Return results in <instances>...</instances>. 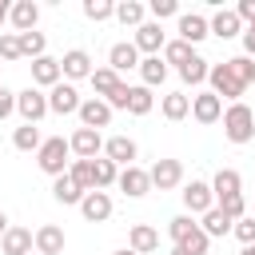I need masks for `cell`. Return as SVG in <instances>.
I'll return each mask as SVG.
<instances>
[{
  "label": "cell",
  "instance_id": "obj_1",
  "mask_svg": "<svg viewBox=\"0 0 255 255\" xmlns=\"http://www.w3.org/2000/svg\"><path fill=\"white\" fill-rule=\"evenodd\" d=\"M223 135H227V143H251L255 139V112L243 100L223 108Z\"/></svg>",
  "mask_w": 255,
  "mask_h": 255
},
{
  "label": "cell",
  "instance_id": "obj_2",
  "mask_svg": "<svg viewBox=\"0 0 255 255\" xmlns=\"http://www.w3.org/2000/svg\"><path fill=\"white\" fill-rule=\"evenodd\" d=\"M68 155H72L68 139H64V135H48V139L40 143V151H36V163H40L44 175L56 179V175H68V163H72Z\"/></svg>",
  "mask_w": 255,
  "mask_h": 255
},
{
  "label": "cell",
  "instance_id": "obj_3",
  "mask_svg": "<svg viewBox=\"0 0 255 255\" xmlns=\"http://www.w3.org/2000/svg\"><path fill=\"white\" fill-rule=\"evenodd\" d=\"M207 84H211V92H215L219 100H231V104H235V100L247 92V88L235 80V72L227 68V60H223V64H211V72H207Z\"/></svg>",
  "mask_w": 255,
  "mask_h": 255
},
{
  "label": "cell",
  "instance_id": "obj_4",
  "mask_svg": "<svg viewBox=\"0 0 255 255\" xmlns=\"http://www.w3.org/2000/svg\"><path fill=\"white\" fill-rule=\"evenodd\" d=\"M16 116H20L24 124H40V120L48 116V92H40V88L16 92Z\"/></svg>",
  "mask_w": 255,
  "mask_h": 255
},
{
  "label": "cell",
  "instance_id": "obj_5",
  "mask_svg": "<svg viewBox=\"0 0 255 255\" xmlns=\"http://www.w3.org/2000/svg\"><path fill=\"white\" fill-rule=\"evenodd\" d=\"M175 32H179L175 40H183V44H191V48H195V44H203V40L211 36V32H207V16H203V12H179V16H175Z\"/></svg>",
  "mask_w": 255,
  "mask_h": 255
},
{
  "label": "cell",
  "instance_id": "obj_6",
  "mask_svg": "<svg viewBox=\"0 0 255 255\" xmlns=\"http://www.w3.org/2000/svg\"><path fill=\"white\" fill-rule=\"evenodd\" d=\"M135 52L139 56H159L163 52V44H167V32H163V24H155V20H143L139 28H135Z\"/></svg>",
  "mask_w": 255,
  "mask_h": 255
},
{
  "label": "cell",
  "instance_id": "obj_7",
  "mask_svg": "<svg viewBox=\"0 0 255 255\" xmlns=\"http://www.w3.org/2000/svg\"><path fill=\"white\" fill-rule=\"evenodd\" d=\"M80 92H76V84H68V80H60L52 92H48V112L52 116H76L80 112Z\"/></svg>",
  "mask_w": 255,
  "mask_h": 255
},
{
  "label": "cell",
  "instance_id": "obj_8",
  "mask_svg": "<svg viewBox=\"0 0 255 255\" xmlns=\"http://www.w3.org/2000/svg\"><path fill=\"white\" fill-rule=\"evenodd\" d=\"M191 120L203 124V128L219 124V120H223V100H219L215 92H199V96H191Z\"/></svg>",
  "mask_w": 255,
  "mask_h": 255
},
{
  "label": "cell",
  "instance_id": "obj_9",
  "mask_svg": "<svg viewBox=\"0 0 255 255\" xmlns=\"http://www.w3.org/2000/svg\"><path fill=\"white\" fill-rule=\"evenodd\" d=\"M147 179H151V187L171 191V187L183 183V163H179V159H155V163L147 167Z\"/></svg>",
  "mask_w": 255,
  "mask_h": 255
},
{
  "label": "cell",
  "instance_id": "obj_10",
  "mask_svg": "<svg viewBox=\"0 0 255 255\" xmlns=\"http://www.w3.org/2000/svg\"><path fill=\"white\" fill-rule=\"evenodd\" d=\"M116 187H120L128 199H143V195L151 191L147 167H139V163H131V167H120V179H116Z\"/></svg>",
  "mask_w": 255,
  "mask_h": 255
},
{
  "label": "cell",
  "instance_id": "obj_11",
  "mask_svg": "<svg viewBox=\"0 0 255 255\" xmlns=\"http://www.w3.org/2000/svg\"><path fill=\"white\" fill-rule=\"evenodd\" d=\"M179 195H183L187 215H203V211H211V207H215V195H211V183H207V179H191Z\"/></svg>",
  "mask_w": 255,
  "mask_h": 255
},
{
  "label": "cell",
  "instance_id": "obj_12",
  "mask_svg": "<svg viewBox=\"0 0 255 255\" xmlns=\"http://www.w3.org/2000/svg\"><path fill=\"white\" fill-rule=\"evenodd\" d=\"M68 147H72L76 159H96V155L104 151V135L92 131V128H76V131L68 135Z\"/></svg>",
  "mask_w": 255,
  "mask_h": 255
},
{
  "label": "cell",
  "instance_id": "obj_13",
  "mask_svg": "<svg viewBox=\"0 0 255 255\" xmlns=\"http://www.w3.org/2000/svg\"><path fill=\"white\" fill-rule=\"evenodd\" d=\"M135 155H139V143H135L131 135H112V139H104V159H112L116 167H131Z\"/></svg>",
  "mask_w": 255,
  "mask_h": 255
},
{
  "label": "cell",
  "instance_id": "obj_14",
  "mask_svg": "<svg viewBox=\"0 0 255 255\" xmlns=\"http://www.w3.org/2000/svg\"><path fill=\"white\" fill-rule=\"evenodd\" d=\"M32 251L36 255H64V227L56 223H44L32 231Z\"/></svg>",
  "mask_w": 255,
  "mask_h": 255
},
{
  "label": "cell",
  "instance_id": "obj_15",
  "mask_svg": "<svg viewBox=\"0 0 255 255\" xmlns=\"http://www.w3.org/2000/svg\"><path fill=\"white\" fill-rule=\"evenodd\" d=\"M139 52H135V44L131 40H120V44H112L108 48V68L116 72V76H124V72H131V68H139Z\"/></svg>",
  "mask_w": 255,
  "mask_h": 255
},
{
  "label": "cell",
  "instance_id": "obj_16",
  "mask_svg": "<svg viewBox=\"0 0 255 255\" xmlns=\"http://www.w3.org/2000/svg\"><path fill=\"white\" fill-rule=\"evenodd\" d=\"M60 76H64L68 84H76V80H88V76H92V56H88L84 48H72V52H64V60H60Z\"/></svg>",
  "mask_w": 255,
  "mask_h": 255
},
{
  "label": "cell",
  "instance_id": "obj_17",
  "mask_svg": "<svg viewBox=\"0 0 255 255\" xmlns=\"http://www.w3.org/2000/svg\"><path fill=\"white\" fill-rule=\"evenodd\" d=\"M76 116H80V128H92V131H100V128L112 124V108H108L104 100H96V96H88Z\"/></svg>",
  "mask_w": 255,
  "mask_h": 255
},
{
  "label": "cell",
  "instance_id": "obj_18",
  "mask_svg": "<svg viewBox=\"0 0 255 255\" xmlns=\"http://www.w3.org/2000/svg\"><path fill=\"white\" fill-rule=\"evenodd\" d=\"M36 20H40V4L36 0H16L8 8V24L16 28V36L20 32H36Z\"/></svg>",
  "mask_w": 255,
  "mask_h": 255
},
{
  "label": "cell",
  "instance_id": "obj_19",
  "mask_svg": "<svg viewBox=\"0 0 255 255\" xmlns=\"http://www.w3.org/2000/svg\"><path fill=\"white\" fill-rule=\"evenodd\" d=\"M60 80H64V76H60V60H52V56L32 60V88H40V92L48 88V92H52Z\"/></svg>",
  "mask_w": 255,
  "mask_h": 255
},
{
  "label": "cell",
  "instance_id": "obj_20",
  "mask_svg": "<svg viewBox=\"0 0 255 255\" xmlns=\"http://www.w3.org/2000/svg\"><path fill=\"white\" fill-rule=\"evenodd\" d=\"M80 211H84L88 223H104V219H112V195L108 191H88L80 199Z\"/></svg>",
  "mask_w": 255,
  "mask_h": 255
},
{
  "label": "cell",
  "instance_id": "obj_21",
  "mask_svg": "<svg viewBox=\"0 0 255 255\" xmlns=\"http://www.w3.org/2000/svg\"><path fill=\"white\" fill-rule=\"evenodd\" d=\"M128 247H131L135 255H151V251L159 247V231H155L151 223H131V227H128Z\"/></svg>",
  "mask_w": 255,
  "mask_h": 255
},
{
  "label": "cell",
  "instance_id": "obj_22",
  "mask_svg": "<svg viewBox=\"0 0 255 255\" xmlns=\"http://www.w3.org/2000/svg\"><path fill=\"white\" fill-rule=\"evenodd\" d=\"M207 32L219 36V40H235V36H243V24H239V16H235L231 8H219V12L207 20Z\"/></svg>",
  "mask_w": 255,
  "mask_h": 255
},
{
  "label": "cell",
  "instance_id": "obj_23",
  "mask_svg": "<svg viewBox=\"0 0 255 255\" xmlns=\"http://www.w3.org/2000/svg\"><path fill=\"white\" fill-rule=\"evenodd\" d=\"M211 195L215 199H227V195H243V175L235 167H219L211 175Z\"/></svg>",
  "mask_w": 255,
  "mask_h": 255
},
{
  "label": "cell",
  "instance_id": "obj_24",
  "mask_svg": "<svg viewBox=\"0 0 255 255\" xmlns=\"http://www.w3.org/2000/svg\"><path fill=\"white\" fill-rule=\"evenodd\" d=\"M159 112H163V120L179 124V120L191 116V96H187V92H167V96L159 100Z\"/></svg>",
  "mask_w": 255,
  "mask_h": 255
},
{
  "label": "cell",
  "instance_id": "obj_25",
  "mask_svg": "<svg viewBox=\"0 0 255 255\" xmlns=\"http://www.w3.org/2000/svg\"><path fill=\"white\" fill-rule=\"evenodd\" d=\"M0 251L4 255H32V231L28 227H8L0 235Z\"/></svg>",
  "mask_w": 255,
  "mask_h": 255
},
{
  "label": "cell",
  "instance_id": "obj_26",
  "mask_svg": "<svg viewBox=\"0 0 255 255\" xmlns=\"http://www.w3.org/2000/svg\"><path fill=\"white\" fill-rule=\"evenodd\" d=\"M116 20L124 28H139L147 20V4H139V0H116Z\"/></svg>",
  "mask_w": 255,
  "mask_h": 255
},
{
  "label": "cell",
  "instance_id": "obj_27",
  "mask_svg": "<svg viewBox=\"0 0 255 255\" xmlns=\"http://www.w3.org/2000/svg\"><path fill=\"white\" fill-rule=\"evenodd\" d=\"M135 72H139V80H143V88H159V84L167 80V64H163L159 56H143Z\"/></svg>",
  "mask_w": 255,
  "mask_h": 255
},
{
  "label": "cell",
  "instance_id": "obj_28",
  "mask_svg": "<svg viewBox=\"0 0 255 255\" xmlns=\"http://www.w3.org/2000/svg\"><path fill=\"white\" fill-rule=\"evenodd\" d=\"M52 199H56V203H64V207H80L84 191L72 183V175H56V179H52Z\"/></svg>",
  "mask_w": 255,
  "mask_h": 255
},
{
  "label": "cell",
  "instance_id": "obj_29",
  "mask_svg": "<svg viewBox=\"0 0 255 255\" xmlns=\"http://www.w3.org/2000/svg\"><path fill=\"white\" fill-rule=\"evenodd\" d=\"M207 72H211V64H207V60L195 52V56H191V60L179 68V80H183V84H191V88H199V84H207Z\"/></svg>",
  "mask_w": 255,
  "mask_h": 255
},
{
  "label": "cell",
  "instance_id": "obj_30",
  "mask_svg": "<svg viewBox=\"0 0 255 255\" xmlns=\"http://www.w3.org/2000/svg\"><path fill=\"white\" fill-rule=\"evenodd\" d=\"M88 80H92V88H96V100H108V96H112V92L124 84V80H120L112 68H92V76H88Z\"/></svg>",
  "mask_w": 255,
  "mask_h": 255
},
{
  "label": "cell",
  "instance_id": "obj_31",
  "mask_svg": "<svg viewBox=\"0 0 255 255\" xmlns=\"http://www.w3.org/2000/svg\"><path fill=\"white\" fill-rule=\"evenodd\" d=\"M40 143H44V135H40L36 124H20V128L12 131V147H16V151H40Z\"/></svg>",
  "mask_w": 255,
  "mask_h": 255
},
{
  "label": "cell",
  "instance_id": "obj_32",
  "mask_svg": "<svg viewBox=\"0 0 255 255\" xmlns=\"http://www.w3.org/2000/svg\"><path fill=\"white\" fill-rule=\"evenodd\" d=\"M68 175H72V183L88 195V191H96V171H92V159H72L68 163Z\"/></svg>",
  "mask_w": 255,
  "mask_h": 255
},
{
  "label": "cell",
  "instance_id": "obj_33",
  "mask_svg": "<svg viewBox=\"0 0 255 255\" xmlns=\"http://www.w3.org/2000/svg\"><path fill=\"white\" fill-rule=\"evenodd\" d=\"M231 227H235V223H231V219H227V215H223L219 207H211V211H203V223H199V231H203L207 239H219V235H227Z\"/></svg>",
  "mask_w": 255,
  "mask_h": 255
},
{
  "label": "cell",
  "instance_id": "obj_34",
  "mask_svg": "<svg viewBox=\"0 0 255 255\" xmlns=\"http://www.w3.org/2000/svg\"><path fill=\"white\" fill-rule=\"evenodd\" d=\"M191 56H195V48H191V44H183V40H167V44H163V52H159V60H163V64H175V72H179Z\"/></svg>",
  "mask_w": 255,
  "mask_h": 255
},
{
  "label": "cell",
  "instance_id": "obj_35",
  "mask_svg": "<svg viewBox=\"0 0 255 255\" xmlns=\"http://www.w3.org/2000/svg\"><path fill=\"white\" fill-rule=\"evenodd\" d=\"M151 108H155V96H151V88H143V84L128 88V112H131V116H147Z\"/></svg>",
  "mask_w": 255,
  "mask_h": 255
},
{
  "label": "cell",
  "instance_id": "obj_36",
  "mask_svg": "<svg viewBox=\"0 0 255 255\" xmlns=\"http://www.w3.org/2000/svg\"><path fill=\"white\" fill-rule=\"evenodd\" d=\"M92 171H96V191H108V187H116V179H120V167H116L112 159H104V155L92 159Z\"/></svg>",
  "mask_w": 255,
  "mask_h": 255
},
{
  "label": "cell",
  "instance_id": "obj_37",
  "mask_svg": "<svg viewBox=\"0 0 255 255\" xmlns=\"http://www.w3.org/2000/svg\"><path fill=\"white\" fill-rule=\"evenodd\" d=\"M16 40H20V60H24V56H28V60H40V56H44V48H48L44 32H20Z\"/></svg>",
  "mask_w": 255,
  "mask_h": 255
},
{
  "label": "cell",
  "instance_id": "obj_38",
  "mask_svg": "<svg viewBox=\"0 0 255 255\" xmlns=\"http://www.w3.org/2000/svg\"><path fill=\"white\" fill-rule=\"evenodd\" d=\"M195 227H199V223H195L187 211H183V215H175V219H167V235H171V243H183Z\"/></svg>",
  "mask_w": 255,
  "mask_h": 255
},
{
  "label": "cell",
  "instance_id": "obj_39",
  "mask_svg": "<svg viewBox=\"0 0 255 255\" xmlns=\"http://www.w3.org/2000/svg\"><path fill=\"white\" fill-rule=\"evenodd\" d=\"M227 68L235 72V80H239L243 88H247V84H255V60H251V56H231V60H227Z\"/></svg>",
  "mask_w": 255,
  "mask_h": 255
},
{
  "label": "cell",
  "instance_id": "obj_40",
  "mask_svg": "<svg viewBox=\"0 0 255 255\" xmlns=\"http://www.w3.org/2000/svg\"><path fill=\"white\" fill-rule=\"evenodd\" d=\"M84 16L88 20H112L116 16V0H84Z\"/></svg>",
  "mask_w": 255,
  "mask_h": 255
},
{
  "label": "cell",
  "instance_id": "obj_41",
  "mask_svg": "<svg viewBox=\"0 0 255 255\" xmlns=\"http://www.w3.org/2000/svg\"><path fill=\"white\" fill-rule=\"evenodd\" d=\"M215 207H219V211H223L231 223L247 215V199H243V195H227V199H215Z\"/></svg>",
  "mask_w": 255,
  "mask_h": 255
},
{
  "label": "cell",
  "instance_id": "obj_42",
  "mask_svg": "<svg viewBox=\"0 0 255 255\" xmlns=\"http://www.w3.org/2000/svg\"><path fill=\"white\" fill-rule=\"evenodd\" d=\"M0 60H4V64H16V60H20V40H16V32H0Z\"/></svg>",
  "mask_w": 255,
  "mask_h": 255
},
{
  "label": "cell",
  "instance_id": "obj_43",
  "mask_svg": "<svg viewBox=\"0 0 255 255\" xmlns=\"http://www.w3.org/2000/svg\"><path fill=\"white\" fill-rule=\"evenodd\" d=\"M175 247H183L187 255H207V247H211V239H207V235H203V231L195 227V231H191V235H187L183 243H175Z\"/></svg>",
  "mask_w": 255,
  "mask_h": 255
},
{
  "label": "cell",
  "instance_id": "obj_44",
  "mask_svg": "<svg viewBox=\"0 0 255 255\" xmlns=\"http://www.w3.org/2000/svg\"><path fill=\"white\" fill-rule=\"evenodd\" d=\"M147 12L155 16V24H163V20L179 16V4H175V0H151V4H147Z\"/></svg>",
  "mask_w": 255,
  "mask_h": 255
},
{
  "label": "cell",
  "instance_id": "obj_45",
  "mask_svg": "<svg viewBox=\"0 0 255 255\" xmlns=\"http://www.w3.org/2000/svg\"><path fill=\"white\" fill-rule=\"evenodd\" d=\"M231 235L243 243V247H251L255 243V219L251 215H243V219H235V227H231Z\"/></svg>",
  "mask_w": 255,
  "mask_h": 255
},
{
  "label": "cell",
  "instance_id": "obj_46",
  "mask_svg": "<svg viewBox=\"0 0 255 255\" xmlns=\"http://www.w3.org/2000/svg\"><path fill=\"white\" fill-rule=\"evenodd\" d=\"M128 88H131V84H120V88H116V92H112L104 104H108L112 112H128Z\"/></svg>",
  "mask_w": 255,
  "mask_h": 255
},
{
  "label": "cell",
  "instance_id": "obj_47",
  "mask_svg": "<svg viewBox=\"0 0 255 255\" xmlns=\"http://www.w3.org/2000/svg\"><path fill=\"white\" fill-rule=\"evenodd\" d=\"M8 116H16V92H8V88L0 84V124H4Z\"/></svg>",
  "mask_w": 255,
  "mask_h": 255
},
{
  "label": "cell",
  "instance_id": "obj_48",
  "mask_svg": "<svg viewBox=\"0 0 255 255\" xmlns=\"http://www.w3.org/2000/svg\"><path fill=\"white\" fill-rule=\"evenodd\" d=\"M231 12L239 16V24H243V28H247V24H255V0H239Z\"/></svg>",
  "mask_w": 255,
  "mask_h": 255
},
{
  "label": "cell",
  "instance_id": "obj_49",
  "mask_svg": "<svg viewBox=\"0 0 255 255\" xmlns=\"http://www.w3.org/2000/svg\"><path fill=\"white\" fill-rule=\"evenodd\" d=\"M239 40H243V56H251V60H255V24H247Z\"/></svg>",
  "mask_w": 255,
  "mask_h": 255
},
{
  "label": "cell",
  "instance_id": "obj_50",
  "mask_svg": "<svg viewBox=\"0 0 255 255\" xmlns=\"http://www.w3.org/2000/svg\"><path fill=\"white\" fill-rule=\"evenodd\" d=\"M8 8H12V4H8V0H0V24L8 20Z\"/></svg>",
  "mask_w": 255,
  "mask_h": 255
},
{
  "label": "cell",
  "instance_id": "obj_51",
  "mask_svg": "<svg viewBox=\"0 0 255 255\" xmlns=\"http://www.w3.org/2000/svg\"><path fill=\"white\" fill-rule=\"evenodd\" d=\"M8 227H12V223H8V215H4V211H0V235H4V231H8Z\"/></svg>",
  "mask_w": 255,
  "mask_h": 255
},
{
  "label": "cell",
  "instance_id": "obj_52",
  "mask_svg": "<svg viewBox=\"0 0 255 255\" xmlns=\"http://www.w3.org/2000/svg\"><path fill=\"white\" fill-rule=\"evenodd\" d=\"M112 255H135V251H131V247H120V251H112Z\"/></svg>",
  "mask_w": 255,
  "mask_h": 255
},
{
  "label": "cell",
  "instance_id": "obj_53",
  "mask_svg": "<svg viewBox=\"0 0 255 255\" xmlns=\"http://www.w3.org/2000/svg\"><path fill=\"white\" fill-rule=\"evenodd\" d=\"M239 255H255V243H251V247H243V251H239Z\"/></svg>",
  "mask_w": 255,
  "mask_h": 255
},
{
  "label": "cell",
  "instance_id": "obj_54",
  "mask_svg": "<svg viewBox=\"0 0 255 255\" xmlns=\"http://www.w3.org/2000/svg\"><path fill=\"white\" fill-rule=\"evenodd\" d=\"M171 255H187V251H183V247H171Z\"/></svg>",
  "mask_w": 255,
  "mask_h": 255
},
{
  "label": "cell",
  "instance_id": "obj_55",
  "mask_svg": "<svg viewBox=\"0 0 255 255\" xmlns=\"http://www.w3.org/2000/svg\"><path fill=\"white\" fill-rule=\"evenodd\" d=\"M32 255H36V251H32Z\"/></svg>",
  "mask_w": 255,
  "mask_h": 255
}]
</instances>
